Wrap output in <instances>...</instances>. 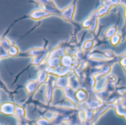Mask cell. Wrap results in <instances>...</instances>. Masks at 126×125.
Masks as SVG:
<instances>
[{
	"label": "cell",
	"instance_id": "cell-1",
	"mask_svg": "<svg viewBox=\"0 0 126 125\" xmlns=\"http://www.w3.org/2000/svg\"><path fill=\"white\" fill-rule=\"evenodd\" d=\"M57 78L54 77L52 74H49L48 79L47 80V88L45 92V98L48 103L52 101V92H53V86H55V82Z\"/></svg>",
	"mask_w": 126,
	"mask_h": 125
},
{
	"label": "cell",
	"instance_id": "cell-2",
	"mask_svg": "<svg viewBox=\"0 0 126 125\" xmlns=\"http://www.w3.org/2000/svg\"><path fill=\"white\" fill-rule=\"evenodd\" d=\"M75 6H76V3L75 1H74L68 7L61 11V15L66 20L69 21H72L75 11Z\"/></svg>",
	"mask_w": 126,
	"mask_h": 125
},
{
	"label": "cell",
	"instance_id": "cell-3",
	"mask_svg": "<svg viewBox=\"0 0 126 125\" xmlns=\"http://www.w3.org/2000/svg\"><path fill=\"white\" fill-rule=\"evenodd\" d=\"M69 76H63V77H57L55 82V87L62 88L63 90L69 87Z\"/></svg>",
	"mask_w": 126,
	"mask_h": 125
},
{
	"label": "cell",
	"instance_id": "cell-4",
	"mask_svg": "<svg viewBox=\"0 0 126 125\" xmlns=\"http://www.w3.org/2000/svg\"><path fill=\"white\" fill-rule=\"evenodd\" d=\"M15 108H16V105L11 102L4 103L0 107L1 111L6 115H14Z\"/></svg>",
	"mask_w": 126,
	"mask_h": 125
},
{
	"label": "cell",
	"instance_id": "cell-5",
	"mask_svg": "<svg viewBox=\"0 0 126 125\" xmlns=\"http://www.w3.org/2000/svg\"><path fill=\"white\" fill-rule=\"evenodd\" d=\"M63 92H64V95L65 97L69 100L70 102H72L75 105H77V104L78 103L76 98H75V91H74L73 89H72L69 86L67 87L66 88L63 89Z\"/></svg>",
	"mask_w": 126,
	"mask_h": 125
},
{
	"label": "cell",
	"instance_id": "cell-6",
	"mask_svg": "<svg viewBox=\"0 0 126 125\" xmlns=\"http://www.w3.org/2000/svg\"><path fill=\"white\" fill-rule=\"evenodd\" d=\"M74 60L75 57L74 56L72 57V55H65L61 57V66L69 68L70 69H73V65H74Z\"/></svg>",
	"mask_w": 126,
	"mask_h": 125
},
{
	"label": "cell",
	"instance_id": "cell-7",
	"mask_svg": "<svg viewBox=\"0 0 126 125\" xmlns=\"http://www.w3.org/2000/svg\"><path fill=\"white\" fill-rule=\"evenodd\" d=\"M52 13H49V12H47V11H45V10H44L42 9V10H34V11L30 15V16L32 18H33V19L38 20V19L42 18H44V17L50 15H52Z\"/></svg>",
	"mask_w": 126,
	"mask_h": 125
},
{
	"label": "cell",
	"instance_id": "cell-8",
	"mask_svg": "<svg viewBox=\"0 0 126 125\" xmlns=\"http://www.w3.org/2000/svg\"><path fill=\"white\" fill-rule=\"evenodd\" d=\"M88 94L83 89H78L75 91V98L78 103H83L88 99Z\"/></svg>",
	"mask_w": 126,
	"mask_h": 125
},
{
	"label": "cell",
	"instance_id": "cell-9",
	"mask_svg": "<svg viewBox=\"0 0 126 125\" xmlns=\"http://www.w3.org/2000/svg\"><path fill=\"white\" fill-rule=\"evenodd\" d=\"M48 77H49V74L48 72L45 70V69H42L38 75V78L36 80V82H37V84H38V86H39L41 84H43L44 83L47 82V79H48Z\"/></svg>",
	"mask_w": 126,
	"mask_h": 125
},
{
	"label": "cell",
	"instance_id": "cell-10",
	"mask_svg": "<svg viewBox=\"0 0 126 125\" xmlns=\"http://www.w3.org/2000/svg\"><path fill=\"white\" fill-rule=\"evenodd\" d=\"M38 84H37V82L36 80H30L29 81V83H27L26 86H25V88H26V91H27V93L29 94L33 93L34 91H35V90L38 88Z\"/></svg>",
	"mask_w": 126,
	"mask_h": 125
},
{
	"label": "cell",
	"instance_id": "cell-11",
	"mask_svg": "<svg viewBox=\"0 0 126 125\" xmlns=\"http://www.w3.org/2000/svg\"><path fill=\"white\" fill-rule=\"evenodd\" d=\"M111 93H109V91H107L106 89H103L101 91H97L96 92V97L97 98L100 100V101H104L106 102V100L108 99V97H109Z\"/></svg>",
	"mask_w": 126,
	"mask_h": 125
},
{
	"label": "cell",
	"instance_id": "cell-12",
	"mask_svg": "<svg viewBox=\"0 0 126 125\" xmlns=\"http://www.w3.org/2000/svg\"><path fill=\"white\" fill-rule=\"evenodd\" d=\"M117 33V27L116 26H112V27H109L106 30V32H105L104 38L105 39H110L111 37H113Z\"/></svg>",
	"mask_w": 126,
	"mask_h": 125
},
{
	"label": "cell",
	"instance_id": "cell-13",
	"mask_svg": "<svg viewBox=\"0 0 126 125\" xmlns=\"http://www.w3.org/2000/svg\"><path fill=\"white\" fill-rule=\"evenodd\" d=\"M47 65L49 68H55L61 65V57H54L47 60Z\"/></svg>",
	"mask_w": 126,
	"mask_h": 125
},
{
	"label": "cell",
	"instance_id": "cell-14",
	"mask_svg": "<svg viewBox=\"0 0 126 125\" xmlns=\"http://www.w3.org/2000/svg\"><path fill=\"white\" fill-rule=\"evenodd\" d=\"M47 52V51L44 49H31L30 51L27 52L26 54L30 55V56H32V57H37V56H39L44 53Z\"/></svg>",
	"mask_w": 126,
	"mask_h": 125
},
{
	"label": "cell",
	"instance_id": "cell-15",
	"mask_svg": "<svg viewBox=\"0 0 126 125\" xmlns=\"http://www.w3.org/2000/svg\"><path fill=\"white\" fill-rule=\"evenodd\" d=\"M14 115L16 116H17L18 118H24L25 117V111L23 108L20 107V106H17L16 105V108H15V113Z\"/></svg>",
	"mask_w": 126,
	"mask_h": 125
},
{
	"label": "cell",
	"instance_id": "cell-16",
	"mask_svg": "<svg viewBox=\"0 0 126 125\" xmlns=\"http://www.w3.org/2000/svg\"><path fill=\"white\" fill-rule=\"evenodd\" d=\"M120 41H121V36L118 33H117L116 35H114L113 37H111L110 38V43H111V46L114 47L118 46V44L120 43Z\"/></svg>",
	"mask_w": 126,
	"mask_h": 125
},
{
	"label": "cell",
	"instance_id": "cell-17",
	"mask_svg": "<svg viewBox=\"0 0 126 125\" xmlns=\"http://www.w3.org/2000/svg\"><path fill=\"white\" fill-rule=\"evenodd\" d=\"M47 54V52L39 55V56H37L35 57H34V59L32 60V65H39V64H41L42 62H44V60L45 59L46 57V55Z\"/></svg>",
	"mask_w": 126,
	"mask_h": 125
},
{
	"label": "cell",
	"instance_id": "cell-18",
	"mask_svg": "<svg viewBox=\"0 0 126 125\" xmlns=\"http://www.w3.org/2000/svg\"><path fill=\"white\" fill-rule=\"evenodd\" d=\"M94 46V41L92 40H88V41L84 42V43L83 45V51H88V50L92 49Z\"/></svg>",
	"mask_w": 126,
	"mask_h": 125
},
{
	"label": "cell",
	"instance_id": "cell-19",
	"mask_svg": "<svg viewBox=\"0 0 126 125\" xmlns=\"http://www.w3.org/2000/svg\"><path fill=\"white\" fill-rule=\"evenodd\" d=\"M102 55H104L105 57H106V59L109 60H112L114 58L117 57L116 55L111 51H105V52H102Z\"/></svg>",
	"mask_w": 126,
	"mask_h": 125
},
{
	"label": "cell",
	"instance_id": "cell-20",
	"mask_svg": "<svg viewBox=\"0 0 126 125\" xmlns=\"http://www.w3.org/2000/svg\"><path fill=\"white\" fill-rule=\"evenodd\" d=\"M7 54L8 55H10V56H16L18 55V48L14 46V45H11V46L7 49Z\"/></svg>",
	"mask_w": 126,
	"mask_h": 125
},
{
	"label": "cell",
	"instance_id": "cell-21",
	"mask_svg": "<svg viewBox=\"0 0 126 125\" xmlns=\"http://www.w3.org/2000/svg\"><path fill=\"white\" fill-rule=\"evenodd\" d=\"M0 45L6 51H7V49L11 46V44L9 42V41L6 38H2L1 41H0Z\"/></svg>",
	"mask_w": 126,
	"mask_h": 125
},
{
	"label": "cell",
	"instance_id": "cell-22",
	"mask_svg": "<svg viewBox=\"0 0 126 125\" xmlns=\"http://www.w3.org/2000/svg\"><path fill=\"white\" fill-rule=\"evenodd\" d=\"M92 17L89 16V18H87L86 19H85L82 22V27L83 28H88V29H89L91 25H92Z\"/></svg>",
	"mask_w": 126,
	"mask_h": 125
},
{
	"label": "cell",
	"instance_id": "cell-23",
	"mask_svg": "<svg viewBox=\"0 0 126 125\" xmlns=\"http://www.w3.org/2000/svg\"><path fill=\"white\" fill-rule=\"evenodd\" d=\"M120 65L122 66V67H123L124 69L126 68V56H123L122 57V58L120 59Z\"/></svg>",
	"mask_w": 126,
	"mask_h": 125
},
{
	"label": "cell",
	"instance_id": "cell-24",
	"mask_svg": "<svg viewBox=\"0 0 126 125\" xmlns=\"http://www.w3.org/2000/svg\"><path fill=\"white\" fill-rule=\"evenodd\" d=\"M20 125H25L24 123H23V122H21V124H20Z\"/></svg>",
	"mask_w": 126,
	"mask_h": 125
},
{
	"label": "cell",
	"instance_id": "cell-25",
	"mask_svg": "<svg viewBox=\"0 0 126 125\" xmlns=\"http://www.w3.org/2000/svg\"><path fill=\"white\" fill-rule=\"evenodd\" d=\"M125 69H126V68H125Z\"/></svg>",
	"mask_w": 126,
	"mask_h": 125
},
{
	"label": "cell",
	"instance_id": "cell-26",
	"mask_svg": "<svg viewBox=\"0 0 126 125\" xmlns=\"http://www.w3.org/2000/svg\"></svg>",
	"mask_w": 126,
	"mask_h": 125
}]
</instances>
